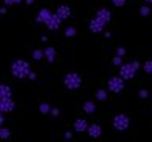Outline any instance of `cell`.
Listing matches in <instances>:
<instances>
[{"instance_id":"cell-1","label":"cell","mask_w":152,"mask_h":142,"mask_svg":"<svg viewBox=\"0 0 152 142\" xmlns=\"http://www.w3.org/2000/svg\"><path fill=\"white\" fill-rule=\"evenodd\" d=\"M11 73L16 76V78H26V76L30 73V66H28V63L24 60H16L11 66Z\"/></svg>"},{"instance_id":"cell-2","label":"cell","mask_w":152,"mask_h":142,"mask_svg":"<svg viewBox=\"0 0 152 142\" xmlns=\"http://www.w3.org/2000/svg\"><path fill=\"white\" fill-rule=\"evenodd\" d=\"M64 84H65L66 88L76 90V88L81 87V84H83V79H81V76H79L78 73H68V74L65 76V79H64Z\"/></svg>"},{"instance_id":"cell-3","label":"cell","mask_w":152,"mask_h":142,"mask_svg":"<svg viewBox=\"0 0 152 142\" xmlns=\"http://www.w3.org/2000/svg\"><path fill=\"white\" fill-rule=\"evenodd\" d=\"M113 126L116 128L117 131H125L127 128L130 126V118H128L125 114H117V115L113 118Z\"/></svg>"},{"instance_id":"cell-4","label":"cell","mask_w":152,"mask_h":142,"mask_svg":"<svg viewBox=\"0 0 152 142\" xmlns=\"http://www.w3.org/2000/svg\"><path fill=\"white\" fill-rule=\"evenodd\" d=\"M136 71H138V70L132 65V62H130V63L121 65V68H119V74H121V78H122L124 80H130V79L135 78Z\"/></svg>"},{"instance_id":"cell-5","label":"cell","mask_w":152,"mask_h":142,"mask_svg":"<svg viewBox=\"0 0 152 142\" xmlns=\"http://www.w3.org/2000/svg\"><path fill=\"white\" fill-rule=\"evenodd\" d=\"M124 87H125V84H124V79L121 76H114V78L108 80V90L113 93H121Z\"/></svg>"},{"instance_id":"cell-6","label":"cell","mask_w":152,"mask_h":142,"mask_svg":"<svg viewBox=\"0 0 152 142\" xmlns=\"http://www.w3.org/2000/svg\"><path fill=\"white\" fill-rule=\"evenodd\" d=\"M104 25H106V24L102 22L97 17H94L92 21L89 22V28H90V32H94V33H102L104 30Z\"/></svg>"},{"instance_id":"cell-7","label":"cell","mask_w":152,"mask_h":142,"mask_svg":"<svg viewBox=\"0 0 152 142\" xmlns=\"http://www.w3.org/2000/svg\"><path fill=\"white\" fill-rule=\"evenodd\" d=\"M95 17L100 19V21L104 22V24H108L109 21H111V11H109L108 8H102V9H98V11H97Z\"/></svg>"},{"instance_id":"cell-8","label":"cell","mask_w":152,"mask_h":142,"mask_svg":"<svg viewBox=\"0 0 152 142\" xmlns=\"http://www.w3.org/2000/svg\"><path fill=\"white\" fill-rule=\"evenodd\" d=\"M60 22H62V19L57 16V14L54 13V14H51L49 16V19L46 21V25L51 28V30H56V28H59V25H60Z\"/></svg>"},{"instance_id":"cell-9","label":"cell","mask_w":152,"mask_h":142,"mask_svg":"<svg viewBox=\"0 0 152 142\" xmlns=\"http://www.w3.org/2000/svg\"><path fill=\"white\" fill-rule=\"evenodd\" d=\"M87 133H89L90 137H95V139H97V137L102 136V126H100L98 123H92V125H89Z\"/></svg>"},{"instance_id":"cell-10","label":"cell","mask_w":152,"mask_h":142,"mask_svg":"<svg viewBox=\"0 0 152 142\" xmlns=\"http://www.w3.org/2000/svg\"><path fill=\"white\" fill-rule=\"evenodd\" d=\"M56 14H57V16H59L60 19H68L70 14H71V8L66 7V5H60V7L57 8Z\"/></svg>"},{"instance_id":"cell-11","label":"cell","mask_w":152,"mask_h":142,"mask_svg":"<svg viewBox=\"0 0 152 142\" xmlns=\"http://www.w3.org/2000/svg\"><path fill=\"white\" fill-rule=\"evenodd\" d=\"M87 128H89V123H87L86 118H78V120L75 122V131L86 133V131H87Z\"/></svg>"},{"instance_id":"cell-12","label":"cell","mask_w":152,"mask_h":142,"mask_svg":"<svg viewBox=\"0 0 152 142\" xmlns=\"http://www.w3.org/2000/svg\"><path fill=\"white\" fill-rule=\"evenodd\" d=\"M51 14H52V13H51L48 8H43L41 11L38 13V17H37V19H38V22H45V24H46V21L49 19V16H51Z\"/></svg>"},{"instance_id":"cell-13","label":"cell","mask_w":152,"mask_h":142,"mask_svg":"<svg viewBox=\"0 0 152 142\" xmlns=\"http://www.w3.org/2000/svg\"><path fill=\"white\" fill-rule=\"evenodd\" d=\"M95 109H97V107H95V103L94 101H86L84 103V111L87 112V114H94Z\"/></svg>"},{"instance_id":"cell-14","label":"cell","mask_w":152,"mask_h":142,"mask_svg":"<svg viewBox=\"0 0 152 142\" xmlns=\"http://www.w3.org/2000/svg\"><path fill=\"white\" fill-rule=\"evenodd\" d=\"M43 52H45V55H46V59H48V60H49V62H52V60H54V59H56V51H54V49H52V47H46V49H45V51H43Z\"/></svg>"},{"instance_id":"cell-15","label":"cell","mask_w":152,"mask_h":142,"mask_svg":"<svg viewBox=\"0 0 152 142\" xmlns=\"http://www.w3.org/2000/svg\"><path fill=\"white\" fill-rule=\"evenodd\" d=\"M95 96H97V99H100V101H104V99L108 98V92H106V90H103V88H100V90H97Z\"/></svg>"},{"instance_id":"cell-16","label":"cell","mask_w":152,"mask_h":142,"mask_svg":"<svg viewBox=\"0 0 152 142\" xmlns=\"http://www.w3.org/2000/svg\"><path fill=\"white\" fill-rule=\"evenodd\" d=\"M10 87L7 85H0V98H10Z\"/></svg>"},{"instance_id":"cell-17","label":"cell","mask_w":152,"mask_h":142,"mask_svg":"<svg viewBox=\"0 0 152 142\" xmlns=\"http://www.w3.org/2000/svg\"><path fill=\"white\" fill-rule=\"evenodd\" d=\"M140 13H141V16L147 17V16L151 14V7H149V5H144V7H141V8H140Z\"/></svg>"},{"instance_id":"cell-18","label":"cell","mask_w":152,"mask_h":142,"mask_svg":"<svg viewBox=\"0 0 152 142\" xmlns=\"http://www.w3.org/2000/svg\"><path fill=\"white\" fill-rule=\"evenodd\" d=\"M142 68H144V71H146L147 74H152V60H147Z\"/></svg>"},{"instance_id":"cell-19","label":"cell","mask_w":152,"mask_h":142,"mask_svg":"<svg viewBox=\"0 0 152 142\" xmlns=\"http://www.w3.org/2000/svg\"><path fill=\"white\" fill-rule=\"evenodd\" d=\"M65 35H66V36H73V35H76V28H75V27H68V28L65 30Z\"/></svg>"},{"instance_id":"cell-20","label":"cell","mask_w":152,"mask_h":142,"mask_svg":"<svg viewBox=\"0 0 152 142\" xmlns=\"http://www.w3.org/2000/svg\"><path fill=\"white\" fill-rule=\"evenodd\" d=\"M113 63L116 65V66H121V65H122V57L116 55V57H114V59H113Z\"/></svg>"},{"instance_id":"cell-21","label":"cell","mask_w":152,"mask_h":142,"mask_svg":"<svg viewBox=\"0 0 152 142\" xmlns=\"http://www.w3.org/2000/svg\"><path fill=\"white\" fill-rule=\"evenodd\" d=\"M127 3V0H113V5H116V7H124V5Z\"/></svg>"},{"instance_id":"cell-22","label":"cell","mask_w":152,"mask_h":142,"mask_svg":"<svg viewBox=\"0 0 152 142\" xmlns=\"http://www.w3.org/2000/svg\"><path fill=\"white\" fill-rule=\"evenodd\" d=\"M43 55H45V52H43V51H35V52H33V59H37V60H40Z\"/></svg>"},{"instance_id":"cell-23","label":"cell","mask_w":152,"mask_h":142,"mask_svg":"<svg viewBox=\"0 0 152 142\" xmlns=\"http://www.w3.org/2000/svg\"><path fill=\"white\" fill-rule=\"evenodd\" d=\"M125 47H117V55L119 57H124V55H125Z\"/></svg>"},{"instance_id":"cell-24","label":"cell","mask_w":152,"mask_h":142,"mask_svg":"<svg viewBox=\"0 0 152 142\" xmlns=\"http://www.w3.org/2000/svg\"><path fill=\"white\" fill-rule=\"evenodd\" d=\"M147 95H149V92H147V90H140V96H141V98H147Z\"/></svg>"},{"instance_id":"cell-25","label":"cell","mask_w":152,"mask_h":142,"mask_svg":"<svg viewBox=\"0 0 152 142\" xmlns=\"http://www.w3.org/2000/svg\"><path fill=\"white\" fill-rule=\"evenodd\" d=\"M5 5H13V3H19L21 0H3Z\"/></svg>"},{"instance_id":"cell-26","label":"cell","mask_w":152,"mask_h":142,"mask_svg":"<svg viewBox=\"0 0 152 142\" xmlns=\"http://www.w3.org/2000/svg\"><path fill=\"white\" fill-rule=\"evenodd\" d=\"M0 136H2V137H8V130H0Z\"/></svg>"},{"instance_id":"cell-27","label":"cell","mask_w":152,"mask_h":142,"mask_svg":"<svg viewBox=\"0 0 152 142\" xmlns=\"http://www.w3.org/2000/svg\"><path fill=\"white\" fill-rule=\"evenodd\" d=\"M49 111V106L48 104H41V112H48Z\"/></svg>"},{"instance_id":"cell-28","label":"cell","mask_w":152,"mask_h":142,"mask_svg":"<svg viewBox=\"0 0 152 142\" xmlns=\"http://www.w3.org/2000/svg\"><path fill=\"white\" fill-rule=\"evenodd\" d=\"M132 65H133V66H135V68H136V70H140V63H138V62H136V60H133V62H132Z\"/></svg>"},{"instance_id":"cell-29","label":"cell","mask_w":152,"mask_h":142,"mask_svg":"<svg viewBox=\"0 0 152 142\" xmlns=\"http://www.w3.org/2000/svg\"><path fill=\"white\" fill-rule=\"evenodd\" d=\"M2 122H3V118H2V112H0V125H2Z\"/></svg>"},{"instance_id":"cell-30","label":"cell","mask_w":152,"mask_h":142,"mask_svg":"<svg viewBox=\"0 0 152 142\" xmlns=\"http://www.w3.org/2000/svg\"><path fill=\"white\" fill-rule=\"evenodd\" d=\"M33 2V0H27V3H32Z\"/></svg>"},{"instance_id":"cell-31","label":"cell","mask_w":152,"mask_h":142,"mask_svg":"<svg viewBox=\"0 0 152 142\" xmlns=\"http://www.w3.org/2000/svg\"><path fill=\"white\" fill-rule=\"evenodd\" d=\"M146 2H147V3H152V0H146Z\"/></svg>"}]
</instances>
